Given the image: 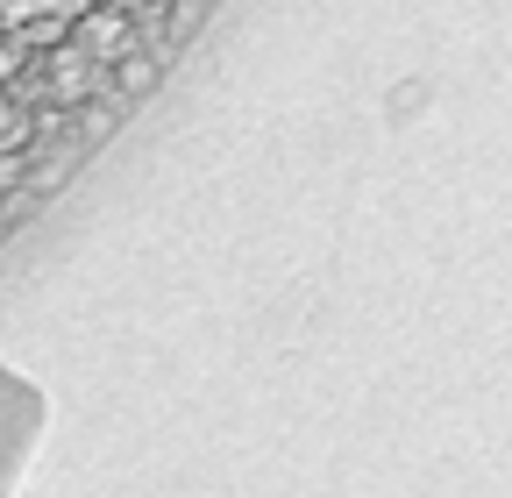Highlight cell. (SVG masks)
<instances>
[{"label": "cell", "mask_w": 512, "mask_h": 498, "mask_svg": "<svg viewBox=\"0 0 512 498\" xmlns=\"http://www.w3.org/2000/svg\"><path fill=\"white\" fill-rule=\"evenodd\" d=\"M79 15V0H0V29H15L22 43L36 36H57L64 22Z\"/></svg>", "instance_id": "6da1fadb"}, {"label": "cell", "mask_w": 512, "mask_h": 498, "mask_svg": "<svg viewBox=\"0 0 512 498\" xmlns=\"http://www.w3.org/2000/svg\"><path fill=\"white\" fill-rule=\"evenodd\" d=\"M72 43L93 57V65H114V57L128 50V15H121V8H93V15H79Z\"/></svg>", "instance_id": "7a4b0ae2"}, {"label": "cell", "mask_w": 512, "mask_h": 498, "mask_svg": "<svg viewBox=\"0 0 512 498\" xmlns=\"http://www.w3.org/2000/svg\"><path fill=\"white\" fill-rule=\"evenodd\" d=\"M93 79H100V65H93L79 43H64V50L50 57V86H57V100H86V93H93Z\"/></svg>", "instance_id": "3957f363"}, {"label": "cell", "mask_w": 512, "mask_h": 498, "mask_svg": "<svg viewBox=\"0 0 512 498\" xmlns=\"http://www.w3.org/2000/svg\"><path fill=\"white\" fill-rule=\"evenodd\" d=\"M22 143H29V114L0 93V150H22Z\"/></svg>", "instance_id": "277c9868"}, {"label": "cell", "mask_w": 512, "mask_h": 498, "mask_svg": "<svg viewBox=\"0 0 512 498\" xmlns=\"http://www.w3.org/2000/svg\"><path fill=\"white\" fill-rule=\"evenodd\" d=\"M114 65H121V86H128V93H143V86L157 79V65H150V57H136V50H121Z\"/></svg>", "instance_id": "5b68a950"}, {"label": "cell", "mask_w": 512, "mask_h": 498, "mask_svg": "<svg viewBox=\"0 0 512 498\" xmlns=\"http://www.w3.org/2000/svg\"><path fill=\"white\" fill-rule=\"evenodd\" d=\"M15 72H22V36L0 29V79H15Z\"/></svg>", "instance_id": "8992f818"}, {"label": "cell", "mask_w": 512, "mask_h": 498, "mask_svg": "<svg viewBox=\"0 0 512 498\" xmlns=\"http://www.w3.org/2000/svg\"><path fill=\"white\" fill-rule=\"evenodd\" d=\"M22 185V150H0V193H15Z\"/></svg>", "instance_id": "52a82bcc"}, {"label": "cell", "mask_w": 512, "mask_h": 498, "mask_svg": "<svg viewBox=\"0 0 512 498\" xmlns=\"http://www.w3.org/2000/svg\"><path fill=\"white\" fill-rule=\"evenodd\" d=\"M107 8H121V15H143V8H164V0H107Z\"/></svg>", "instance_id": "ba28073f"}]
</instances>
